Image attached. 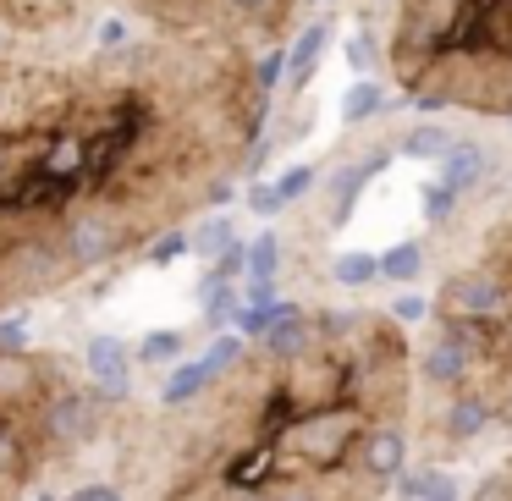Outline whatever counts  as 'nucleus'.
<instances>
[{"mask_svg": "<svg viewBox=\"0 0 512 501\" xmlns=\"http://www.w3.org/2000/svg\"><path fill=\"white\" fill-rule=\"evenodd\" d=\"M276 67L133 23L0 61V314L221 210L259 149Z\"/></svg>", "mask_w": 512, "mask_h": 501, "instance_id": "f257e3e1", "label": "nucleus"}, {"mask_svg": "<svg viewBox=\"0 0 512 501\" xmlns=\"http://www.w3.org/2000/svg\"><path fill=\"white\" fill-rule=\"evenodd\" d=\"M413 353L391 314L292 303L160 435L155 501H380L408 468Z\"/></svg>", "mask_w": 512, "mask_h": 501, "instance_id": "f03ea898", "label": "nucleus"}, {"mask_svg": "<svg viewBox=\"0 0 512 501\" xmlns=\"http://www.w3.org/2000/svg\"><path fill=\"white\" fill-rule=\"evenodd\" d=\"M413 380L430 397V452L463 457L490 435L512 441V210L441 281Z\"/></svg>", "mask_w": 512, "mask_h": 501, "instance_id": "7ed1b4c3", "label": "nucleus"}, {"mask_svg": "<svg viewBox=\"0 0 512 501\" xmlns=\"http://www.w3.org/2000/svg\"><path fill=\"white\" fill-rule=\"evenodd\" d=\"M386 67L419 105L512 122V0H391Z\"/></svg>", "mask_w": 512, "mask_h": 501, "instance_id": "20e7f679", "label": "nucleus"}, {"mask_svg": "<svg viewBox=\"0 0 512 501\" xmlns=\"http://www.w3.org/2000/svg\"><path fill=\"white\" fill-rule=\"evenodd\" d=\"M105 6L127 17L138 34L243 50L254 61L287 56V39L303 12V0H105Z\"/></svg>", "mask_w": 512, "mask_h": 501, "instance_id": "39448f33", "label": "nucleus"}, {"mask_svg": "<svg viewBox=\"0 0 512 501\" xmlns=\"http://www.w3.org/2000/svg\"><path fill=\"white\" fill-rule=\"evenodd\" d=\"M122 23L127 17H116L105 0H0V61L78 50Z\"/></svg>", "mask_w": 512, "mask_h": 501, "instance_id": "423d86ee", "label": "nucleus"}, {"mask_svg": "<svg viewBox=\"0 0 512 501\" xmlns=\"http://www.w3.org/2000/svg\"><path fill=\"white\" fill-rule=\"evenodd\" d=\"M83 364H89V380H94V391H100L105 402L133 397V353H127V342L94 336V342L83 347Z\"/></svg>", "mask_w": 512, "mask_h": 501, "instance_id": "0eeeda50", "label": "nucleus"}, {"mask_svg": "<svg viewBox=\"0 0 512 501\" xmlns=\"http://www.w3.org/2000/svg\"><path fill=\"white\" fill-rule=\"evenodd\" d=\"M210 386V369H204V358H193V364H182V369H171V380H166V391H160V402H166V413H177V408H188L199 391Z\"/></svg>", "mask_w": 512, "mask_h": 501, "instance_id": "6e6552de", "label": "nucleus"}, {"mask_svg": "<svg viewBox=\"0 0 512 501\" xmlns=\"http://www.w3.org/2000/svg\"><path fill=\"white\" fill-rule=\"evenodd\" d=\"M171 358H182V331H149L144 342H138V358H133V364L160 369V364H171Z\"/></svg>", "mask_w": 512, "mask_h": 501, "instance_id": "1a4fd4ad", "label": "nucleus"}, {"mask_svg": "<svg viewBox=\"0 0 512 501\" xmlns=\"http://www.w3.org/2000/svg\"><path fill=\"white\" fill-rule=\"evenodd\" d=\"M237 243V237H232V221H221V215H215V221H204L199 226V232H188V248H193V254H221V248H232Z\"/></svg>", "mask_w": 512, "mask_h": 501, "instance_id": "9d476101", "label": "nucleus"}, {"mask_svg": "<svg viewBox=\"0 0 512 501\" xmlns=\"http://www.w3.org/2000/svg\"><path fill=\"white\" fill-rule=\"evenodd\" d=\"M276 265H281L276 237H259V243L248 248V276H254V281H276Z\"/></svg>", "mask_w": 512, "mask_h": 501, "instance_id": "9b49d317", "label": "nucleus"}, {"mask_svg": "<svg viewBox=\"0 0 512 501\" xmlns=\"http://www.w3.org/2000/svg\"><path fill=\"white\" fill-rule=\"evenodd\" d=\"M468 501H512V457L490 468V474L479 479V490H474Z\"/></svg>", "mask_w": 512, "mask_h": 501, "instance_id": "f8f14e48", "label": "nucleus"}, {"mask_svg": "<svg viewBox=\"0 0 512 501\" xmlns=\"http://www.w3.org/2000/svg\"><path fill=\"white\" fill-rule=\"evenodd\" d=\"M243 358V336H215L210 342V353H204V369H210V380L215 375H226V369Z\"/></svg>", "mask_w": 512, "mask_h": 501, "instance_id": "ddd939ff", "label": "nucleus"}, {"mask_svg": "<svg viewBox=\"0 0 512 501\" xmlns=\"http://www.w3.org/2000/svg\"><path fill=\"white\" fill-rule=\"evenodd\" d=\"M375 270H380V259H369V254H342L331 276L342 281V287H364V281L375 276Z\"/></svg>", "mask_w": 512, "mask_h": 501, "instance_id": "4468645a", "label": "nucleus"}, {"mask_svg": "<svg viewBox=\"0 0 512 501\" xmlns=\"http://www.w3.org/2000/svg\"><path fill=\"white\" fill-rule=\"evenodd\" d=\"M144 254H149V265H171L177 254H188V232H182V226H171V232H160Z\"/></svg>", "mask_w": 512, "mask_h": 501, "instance_id": "2eb2a0df", "label": "nucleus"}, {"mask_svg": "<svg viewBox=\"0 0 512 501\" xmlns=\"http://www.w3.org/2000/svg\"><path fill=\"white\" fill-rule=\"evenodd\" d=\"M380 270H386L391 281H413V276H419V248H413V243L391 248V254L380 259Z\"/></svg>", "mask_w": 512, "mask_h": 501, "instance_id": "dca6fc26", "label": "nucleus"}, {"mask_svg": "<svg viewBox=\"0 0 512 501\" xmlns=\"http://www.w3.org/2000/svg\"><path fill=\"white\" fill-rule=\"evenodd\" d=\"M325 45V28H309L303 34V45H298V56H292V83H303L309 78V67H314V50Z\"/></svg>", "mask_w": 512, "mask_h": 501, "instance_id": "f3484780", "label": "nucleus"}, {"mask_svg": "<svg viewBox=\"0 0 512 501\" xmlns=\"http://www.w3.org/2000/svg\"><path fill=\"white\" fill-rule=\"evenodd\" d=\"M72 501H127V490H122V485H105V479H94V485H83Z\"/></svg>", "mask_w": 512, "mask_h": 501, "instance_id": "a211bd4d", "label": "nucleus"}, {"mask_svg": "<svg viewBox=\"0 0 512 501\" xmlns=\"http://www.w3.org/2000/svg\"><path fill=\"white\" fill-rule=\"evenodd\" d=\"M309 182H314L309 171H287V177L276 182V199H281V204H287V199H298V193H309Z\"/></svg>", "mask_w": 512, "mask_h": 501, "instance_id": "6ab92c4d", "label": "nucleus"}, {"mask_svg": "<svg viewBox=\"0 0 512 501\" xmlns=\"http://www.w3.org/2000/svg\"><path fill=\"white\" fill-rule=\"evenodd\" d=\"M248 204H254V210H259V215H276V210H281V199H276V188H254V193H248Z\"/></svg>", "mask_w": 512, "mask_h": 501, "instance_id": "aec40b11", "label": "nucleus"}]
</instances>
